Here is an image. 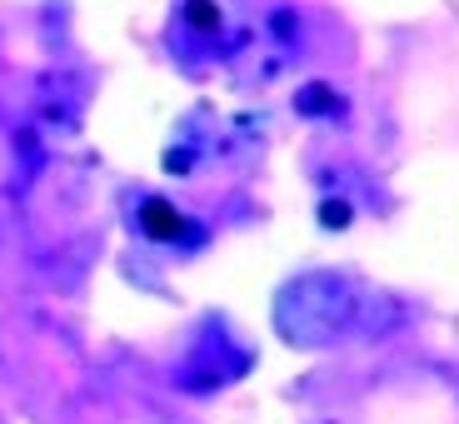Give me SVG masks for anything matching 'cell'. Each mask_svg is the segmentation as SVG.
<instances>
[{
	"mask_svg": "<svg viewBox=\"0 0 459 424\" xmlns=\"http://www.w3.org/2000/svg\"><path fill=\"white\" fill-rule=\"evenodd\" d=\"M320 215H325V225H330V229H344L350 220H355V210L344 205V200H330V205H325Z\"/></svg>",
	"mask_w": 459,
	"mask_h": 424,
	"instance_id": "obj_3",
	"label": "cell"
},
{
	"mask_svg": "<svg viewBox=\"0 0 459 424\" xmlns=\"http://www.w3.org/2000/svg\"><path fill=\"white\" fill-rule=\"evenodd\" d=\"M185 15H190V25H200V30H215V25H220V11L210 5V0H190Z\"/></svg>",
	"mask_w": 459,
	"mask_h": 424,
	"instance_id": "obj_2",
	"label": "cell"
},
{
	"mask_svg": "<svg viewBox=\"0 0 459 424\" xmlns=\"http://www.w3.org/2000/svg\"><path fill=\"white\" fill-rule=\"evenodd\" d=\"M140 225H145L150 240H180L185 235V220L175 215V205H165V200H150V205L140 210Z\"/></svg>",
	"mask_w": 459,
	"mask_h": 424,
	"instance_id": "obj_1",
	"label": "cell"
}]
</instances>
